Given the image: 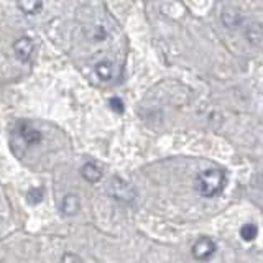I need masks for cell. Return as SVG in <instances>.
Masks as SVG:
<instances>
[{
  "label": "cell",
  "mask_w": 263,
  "mask_h": 263,
  "mask_svg": "<svg viewBox=\"0 0 263 263\" xmlns=\"http://www.w3.org/2000/svg\"><path fill=\"white\" fill-rule=\"evenodd\" d=\"M257 235H258V229H257V226H255V224H252V222L242 226V229H240V237L243 238V240L252 242Z\"/></svg>",
  "instance_id": "obj_10"
},
{
  "label": "cell",
  "mask_w": 263,
  "mask_h": 263,
  "mask_svg": "<svg viewBox=\"0 0 263 263\" xmlns=\"http://www.w3.org/2000/svg\"><path fill=\"white\" fill-rule=\"evenodd\" d=\"M16 7H18L25 15H35L43 8V2H40V0H18Z\"/></svg>",
  "instance_id": "obj_9"
},
{
  "label": "cell",
  "mask_w": 263,
  "mask_h": 263,
  "mask_svg": "<svg viewBox=\"0 0 263 263\" xmlns=\"http://www.w3.org/2000/svg\"><path fill=\"white\" fill-rule=\"evenodd\" d=\"M13 49H15V56L18 58L22 63H27L31 60L33 51H35V43H33L31 38L22 36L13 43Z\"/></svg>",
  "instance_id": "obj_4"
},
{
  "label": "cell",
  "mask_w": 263,
  "mask_h": 263,
  "mask_svg": "<svg viewBox=\"0 0 263 263\" xmlns=\"http://www.w3.org/2000/svg\"><path fill=\"white\" fill-rule=\"evenodd\" d=\"M60 263H82V258L76 253H64Z\"/></svg>",
  "instance_id": "obj_13"
},
{
  "label": "cell",
  "mask_w": 263,
  "mask_h": 263,
  "mask_svg": "<svg viewBox=\"0 0 263 263\" xmlns=\"http://www.w3.org/2000/svg\"><path fill=\"white\" fill-rule=\"evenodd\" d=\"M109 105H110V109L114 110V112H117V114H122L123 112V102H122V99H119V97H112L110 101H109Z\"/></svg>",
  "instance_id": "obj_12"
},
{
  "label": "cell",
  "mask_w": 263,
  "mask_h": 263,
  "mask_svg": "<svg viewBox=\"0 0 263 263\" xmlns=\"http://www.w3.org/2000/svg\"><path fill=\"white\" fill-rule=\"evenodd\" d=\"M216 243H214L212 238L209 237H201L199 240H197L194 245H193V255L196 260L199 261H205L209 260L214 253H216Z\"/></svg>",
  "instance_id": "obj_3"
},
{
  "label": "cell",
  "mask_w": 263,
  "mask_h": 263,
  "mask_svg": "<svg viewBox=\"0 0 263 263\" xmlns=\"http://www.w3.org/2000/svg\"><path fill=\"white\" fill-rule=\"evenodd\" d=\"M81 175L87 181V183L94 184V183H99V181L102 179V170L99 168L96 163H86V164H82Z\"/></svg>",
  "instance_id": "obj_6"
},
{
  "label": "cell",
  "mask_w": 263,
  "mask_h": 263,
  "mask_svg": "<svg viewBox=\"0 0 263 263\" xmlns=\"http://www.w3.org/2000/svg\"><path fill=\"white\" fill-rule=\"evenodd\" d=\"M96 74L97 78L104 81V82H109L115 78V66L112 61H99L96 64Z\"/></svg>",
  "instance_id": "obj_7"
},
{
  "label": "cell",
  "mask_w": 263,
  "mask_h": 263,
  "mask_svg": "<svg viewBox=\"0 0 263 263\" xmlns=\"http://www.w3.org/2000/svg\"><path fill=\"white\" fill-rule=\"evenodd\" d=\"M18 134H20V137L28 145H35V143H40L41 142V134H40L36 128H33L31 125H28V123H20Z\"/></svg>",
  "instance_id": "obj_8"
},
{
  "label": "cell",
  "mask_w": 263,
  "mask_h": 263,
  "mask_svg": "<svg viewBox=\"0 0 263 263\" xmlns=\"http://www.w3.org/2000/svg\"><path fill=\"white\" fill-rule=\"evenodd\" d=\"M109 194L114 199L122 201V202H130L135 199V189L132 187L127 181H123L120 178L112 179V183L109 186Z\"/></svg>",
  "instance_id": "obj_2"
},
{
  "label": "cell",
  "mask_w": 263,
  "mask_h": 263,
  "mask_svg": "<svg viewBox=\"0 0 263 263\" xmlns=\"http://www.w3.org/2000/svg\"><path fill=\"white\" fill-rule=\"evenodd\" d=\"M79 211H81L79 197L76 194H66L61 202V212L66 217H72V216H78Z\"/></svg>",
  "instance_id": "obj_5"
},
{
  "label": "cell",
  "mask_w": 263,
  "mask_h": 263,
  "mask_svg": "<svg viewBox=\"0 0 263 263\" xmlns=\"http://www.w3.org/2000/svg\"><path fill=\"white\" fill-rule=\"evenodd\" d=\"M226 186V175L219 168H209L196 176V189L205 197L219 194Z\"/></svg>",
  "instance_id": "obj_1"
},
{
  "label": "cell",
  "mask_w": 263,
  "mask_h": 263,
  "mask_svg": "<svg viewBox=\"0 0 263 263\" xmlns=\"http://www.w3.org/2000/svg\"><path fill=\"white\" fill-rule=\"evenodd\" d=\"M45 194V191L41 187H33V189H30L28 191V202L30 204H38V202H41L43 201V196Z\"/></svg>",
  "instance_id": "obj_11"
}]
</instances>
